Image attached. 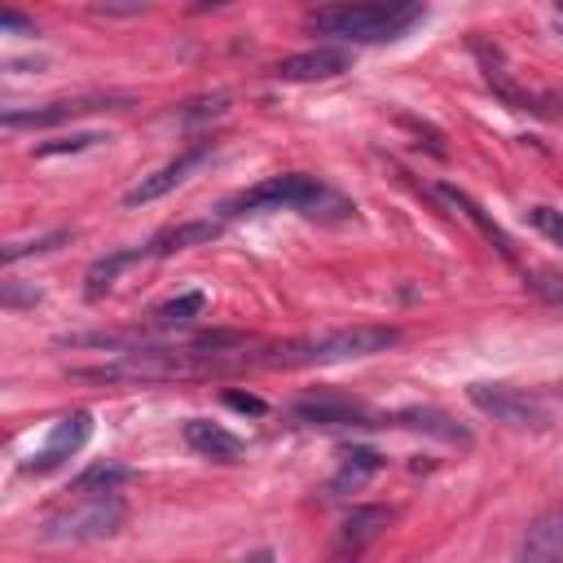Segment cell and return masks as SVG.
Returning <instances> with one entry per match:
<instances>
[{
    "mask_svg": "<svg viewBox=\"0 0 563 563\" xmlns=\"http://www.w3.org/2000/svg\"><path fill=\"white\" fill-rule=\"evenodd\" d=\"M400 343L396 325H343L308 339H286L273 347H260V369H308V365H343L361 356H378Z\"/></svg>",
    "mask_w": 563,
    "mask_h": 563,
    "instance_id": "obj_1",
    "label": "cell"
},
{
    "mask_svg": "<svg viewBox=\"0 0 563 563\" xmlns=\"http://www.w3.org/2000/svg\"><path fill=\"white\" fill-rule=\"evenodd\" d=\"M238 563H273V550H251V554L238 559Z\"/></svg>",
    "mask_w": 563,
    "mask_h": 563,
    "instance_id": "obj_28",
    "label": "cell"
},
{
    "mask_svg": "<svg viewBox=\"0 0 563 563\" xmlns=\"http://www.w3.org/2000/svg\"><path fill=\"white\" fill-rule=\"evenodd\" d=\"M290 418L303 422V427H383L378 413H369L361 400H347V396H303L290 405Z\"/></svg>",
    "mask_w": 563,
    "mask_h": 563,
    "instance_id": "obj_9",
    "label": "cell"
},
{
    "mask_svg": "<svg viewBox=\"0 0 563 563\" xmlns=\"http://www.w3.org/2000/svg\"><path fill=\"white\" fill-rule=\"evenodd\" d=\"M128 523V501L119 493H70L66 506H57L44 523H40V541L48 545H79V541H106Z\"/></svg>",
    "mask_w": 563,
    "mask_h": 563,
    "instance_id": "obj_4",
    "label": "cell"
},
{
    "mask_svg": "<svg viewBox=\"0 0 563 563\" xmlns=\"http://www.w3.org/2000/svg\"><path fill=\"white\" fill-rule=\"evenodd\" d=\"M378 471H383V453H378V449H365V444L343 449V453H339V471L330 475V497H343V493L365 488Z\"/></svg>",
    "mask_w": 563,
    "mask_h": 563,
    "instance_id": "obj_18",
    "label": "cell"
},
{
    "mask_svg": "<svg viewBox=\"0 0 563 563\" xmlns=\"http://www.w3.org/2000/svg\"><path fill=\"white\" fill-rule=\"evenodd\" d=\"M216 238H220V220H180V224L158 229L145 242V260H163V255H176V251H189V246H207Z\"/></svg>",
    "mask_w": 563,
    "mask_h": 563,
    "instance_id": "obj_17",
    "label": "cell"
},
{
    "mask_svg": "<svg viewBox=\"0 0 563 563\" xmlns=\"http://www.w3.org/2000/svg\"><path fill=\"white\" fill-rule=\"evenodd\" d=\"M202 308H207V295H202V290H185V295L158 303V308H154V321H158V325H189L194 317H202Z\"/></svg>",
    "mask_w": 563,
    "mask_h": 563,
    "instance_id": "obj_21",
    "label": "cell"
},
{
    "mask_svg": "<svg viewBox=\"0 0 563 563\" xmlns=\"http://www.w3.org/2000/svg\"><path fill=\"white\" fill-rule=\"evenodd\" d=\"M475 53H479V66H484V79H488V88L510 106V110H528V114H554L541 97H532L528 88H519L515 84V75L506 70V62H501V53L497 48H488V44H475Z\"/></svg>",
    "mask_w": 563,
    "mask_h": 563,
    "instance_id": "obj_14",
    "label": "cell"
},
{
    "mask_svg": "<svg viewBox=\"0 0 563 563\" xmlns=\"http://www.w3.org/2000/svg\"><path fill=\"white\" fill-rule=\"evenodd\" d=\"M528 224L541 238H550L554 246H563V211H554V207H528Z\"/></svg>",
    "mask_w": 563,
    "mask_h": 563,
    "instance_id": "obj_24",
    "label": "cell"
},
{
    "mask_svg": "<svg viewBox=\"0 0 563 563\" xmlns=\"http://www.w3.org/2000/svg\"><path fill=\"white\" fill-rule=\"evenodd\" d=\"M101 141H110V136H101V132H70V136H57V141H40V145H35V158L79 154V150H92V145H101Z\"/></svg>",
    "mask_w": 563,
    "mask_h": 563,
    "instance_id": "obj_22",
    "label": "cell"
},
{
    "mask_svg": "<svg viewBox=\"0 0 563 563\" xmlns=\"http://www.w3.org/2000/svg\"><path fill=\"white\" fill-rule=\"evenodd\" d=\"M88 440H92V413H88V409H70V413H62V418L48 427L44 444L31 449V457H22L18 471H22V475H48V471L66 466Z\"/></svg>",
    "mask_w": 563,
    "mask_h": 563,
    "instance_id": "obj_7",
    "label": "cell"
},
{
    "mask_svg": "<svg viewBox=\"0 0 563 563\" xmlns=\"http://www.w3.org/2000/svg\"><path fill=\"white\" fill-rule=\"evenodd\" d=\"M136 97L132 92H84V97H57V101H44V106H13L0 114V123L9 132L18 128H57V123H70L79 114H97V110H132Z\"/></svg>",
    "mask_w": 563,
    "mask_h": 563,
    "instance_id": "obj_5",
    "label": "cell"
},
{
    "mask_svg": "<svg viewBox=\"0 0 563 563\" xmlns=\"http://www.w3.org/2000/svg\"><path fill=\"white\" fill-rule=\"evenodd\" d=\"M559 387H563V383H559Z\"/></svg>",
    "mask_w": 563,
    "mask_h": 563,
    "instance_id": "obj_29",
    "label": "cell"
},
{
    "mask_svg": "<svg viewBox=\"0 0 563 563\" xmlns=\"http://www.w3.org/2000/svg\"><path fill=\"white\" fill-rule=\"evenodd\" d=\"M0 31H9V35H35V22L22 18V13H13V9H4L0 13Z\"/></svg>",
    "mask_w": 563,
    "mask_h": 563,
    "instance_id": "obj_26",
    "label": "cell"
},
{
    "mask_svg": "<svg viewBox=\"0 0 563 563\" xmlns=\"http://www.w3.org/2000/svg\"><path fill=\"white\" fill-rule=\"evenodd\" d=\"M391 519H396L391 506H352L347 519L339 523V541H334L330 563H356V559L365 554V545L383 537V528H387Z\"/></svg>",
    "mask_w": 563,
    "mask_h": 563,
    "instance_id": "obj_10",
    "label": "cell"
},
{
    "mask_svg": "<svg viewBox=\"0 0 563 563\" xmlns=\"http://www.w3.org/2000/svg\"><path fill=\"white\" fill-rule=\"evenodd\" d=\"M422 18L427 9L413 0L409 4H321L303 13V26L339 44H383V40H400Z\"/></svg>",
    "mask_w": 563,
    "mask_h": 563,
    "instance_id": "obj_3",
    "label": "cell"
},
{
    "mask_svg": "<svg viewBox=\"0 0 563 563\" xmlns=\"http://www.w3.org/2000/svg\"><path fill=\"white\" fill-rule=\"evenodd\" d=\"M383 427H405V431H422V435H435L444 444H457V449H471L475 435L449 418L444 409H431V405H413V409H396V413H383Z\"/></svg>",
    "mask_w": 563,
    "mask_h": 563,
    "instance_id": "obj_12",
    "label": "cell"
},
{
    "mask_svg": "<svg viewBox=\"0 0 563 563\" xmlns=\"http://www.w3.org/2000/svg\"><path fill=\"white\" fill-rule=\"evenodd\" d=\"M224 405L238 409V413H264V409H268V405H264L260 396H251V391H224Z\"/></svg>",
    "mask_w": 563,
    "mask_h": 563,
    "instance_id": "obj_25",
    "label": "cell"
},
{
    "mask_svg": "<svg viewBox=\"0 0 563 563\" xmlns=\"http://www.w3.org/2000/svg\"><path fill=\"white\" fill-rule=\"evenodd\" d=\"M347 66H352V53H347V48L317 44V48H303V53L282 57V62L273 66V79H286V84H317V79H339Z\"/></svg>",
    "mask_w": 563,
    "mask_h": 563,
    "instance_id": "obj_11",
    "label": "cell"
},
{
    "mask_svg": "<svg viewBox=\"0 0 563 563\" xmlns=\"http://www.w3.org/2000/svg\"><path fill=\"white\" fill-rule=\"evenodd\" d=\"M510 563H563V506L541 515L523 541L515 545V559Z\"/></svg>",
    "mask_w": 563,
    "mask_h": 563,
    "instance_id": "obj_15",
    "label": "cell"
},
{
    "mask_svg": "<svg viewBox=\"0 0 563 563\" xmlns=\"http://www.w3.org/2000/svg\"><path fill=\"white\" fill-rule=\"evenodd\" d=\"M66 238H70V233H66V229H57V233H44V238H31V242H9V246L0 251V260H4V264H18V260H26V255L57 251Z\"/></svg>",
    "mask_w": 563,
    "mask_h": 563,
    "instance_id": "obj_23",
    "label": "cell"
},
{
    "mask_svg": "<svg viewBox=\"0 0 563 563\" xmlns=\"http://www.w3.org/2000/svg\"><path fill=\"white\" fill-rule=\"evenodd\" d=\"M466 400L479 413H488L493 422H506V427H519V431H541L550 422L541 396H532L523 387H510V383H471Z\"/></svg>",
    "mask_w": 563,
    "mask_h": 563,
    "instance_id": "obj_6",
    "label": "cell"
},
{
    "mask_svg": "<svg viewBox=\"0 0 563 563\" xmlns=\"http://www.w3.org/2000/svg\"><path fill=\"white\" fill-rule=\"evenodd\" d=\"M145 260V246H128V251H114V255H101V260H92V268H88V286H84V295L88 299H101L110 286H114V277L128 268V264H141Z\"/></svg>",
    "mask_w": 563,
    "mask_h": 563,
    "instance_id": "obj_19",
    "label": "cell"
},
{
    "mask_svg": "<svg viewBox=\"0 0 563 563\" xmlns=\"http://www.w3.org/2000/svg\"><path fill=\"white\" fill-rule=\"evenodd\" d=\"M22 303H40V290H22L18 282H4V308H22Z\"/></svg>",
    "mask_w": 563,
    "mask_h": 563,
    "instance_id": "obj_27",
    "label": "cell"
},
{
    "mask_svg": "<svg viewBox=\"0 0 563 563\" xmlns=\"http://www.w3.org/2000/svg\"><path fill=\"white\" fill-rule=\"evenodd\" d=\"M132 471L119 462H92L70 479V493H119V484H128Z\"/></svg>",
    "mask_w": 563,
    "mask_h": 563,
    "instance_id": "obj_20",
    "label": "cell"
},
{
    "mask_svg": "<svg viewBox=\"0 0 563 563\" xmlns=\"http://www.w3.org/2000/svg\"><path fill=\"white\" fill-rule=\"evenodd\" d=\"M216 154V145L211 141H198V145H189V150H180L172 163H163L158 172H150V176H141L128 194H123V207H145V202H154V198H163V194H172L180 180H189V172H198L207 158Z\"/></svg>",
    "mask_w": 563,
    "mask_h": 563,
    "instance_id": "obj_8",
    "label": "cell"
},
{
    "mask_svg": "<svg viewBox=\"0 0 563 563\" xmlns=\"http://www.w3.org/2000/svg\"><path fill=\"white\" fill-rule=\"evenodd\" d=\"M435 194H440V198H444L453 211H462V216H466V220H471V224L484 233V242H488V246H493L501 260H510V264L519 260V255H515V242L506 238V229H501V224H497V220H493V216H488V211H484V207H479V202H475L466 189H457V185H435Z\"/></svg>",
    "mask_w": 563,
    "mask_h": 563,
    "instance_id": "obj_16",
    "label": "cell"
},
{
    "mask_svg": "<svg viewBox=\"0 0 563 563\" xmlns=\"http://www.w3.org/2000/svg\"><path fill=\"white\" fill-rule=\"evenodd\" d=\"M277 211V207H290V211H299V216H308V220H347L356 207L343 198V194H334L325 180H317V176H308V172H282V176H264L260 185H251V189H242V194H233L224 207H220V216H246V211Z\"/></svg>",
    "mask_w": 563,
    "mask_h": 563,
    "instance_id": "obj_2",
    "label": "cell"
},
{
    "mask_svg": "<svg viewBox=\"0 0 563 563\" xmlns=\"http://www.w3.org/2000/svg\"><path fill=\"white\" fill-rule=\"evenodd\" d=\"M180 435H185V444H189L198 457H211V462H224V466H233V462L246 457V444H242L233 431H224L220 422H211V418H189V422L180 427Z\"/></svg>",
    "mask_w": 563,
    "mask_h": 563,
    "instance_id": "obj_13",
    "label": "cell"
}]
</instances>
